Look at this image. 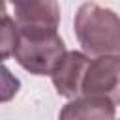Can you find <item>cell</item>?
<instances>
[{"label":"cell","instance_id":"6da1fadb","mask_svg":"<svg viewBox=\"0 0 120 120\" xmlns=\"http://www.w3.org/2000/svg\"><path fill=\"white\" fill-rule=\"evenodd\" d=\"M73 28L84 52L98 58L120 54V17L112 9L84 2L75 13Z\"/></svg>","mask_w":120,"mask_h":120},{"label":"cell","instance_id":"7a4b0ae2","mask_svg":"<svg viewBox=\"0 0 120 120\" xmlns=\"http://www.w3.org/2000/svg\"><path fill=\"white\" fill-rule=\"evenodd\" d=\"M64 39L56 30H19L17 64L34 75H51L66 54Z\"/></svg>","mask_w":120,"mask_h":120},{"label":"cell","instance_id":"3957f363","mask_svg":"<svg viewBox=\"0 0 120 120\" xmlns=\"http://www.w3.org/2000/svg\"><path fill=\"white\" fill-rule=\"evenodd\" d=\"M82 96L103 98L112 105H120V56L90 60L82 81Z\"/></svg>","mask_w":120,"mask_h":120},{"label":"cell","instance_id":"277c9868","mask_svg":"<svg viewBox=\"0 0 120 120\" xmlns=\"http://www.w3.org/2000/svg\"><path fill=\"white\" fill-rule=\"evenodd\" d=\"M90 66V58L79 51H68L64 58L58 62L54 71L51 73V81L56 92L68 99H75L82 96V81L86 69Z\"/></svg>","mask_w":120,"mask_h":120},{"label":"cell","instance_id":"5b68a950","mask_svg":"<svg viewBox=\"0 0 120 120\" xmlns=\"http://www.w3.org/2000/svg\"><path fill=\"white\" fill-rule=\"evenodd\" d=\"M13 15L19 30H58L60 6L54 0L13 2Z\"/></svg>","mask_w":120,"mask_h":120},{"label":"cell","instance_id":"8992f818","mask_svg":"<svg viewBox=\"0 0 120 120\" xmlns=\"http://www.w3.org/2000/svg\"><path fill=\"white\" fill-rule=\"evenodd\" d=\"M114 114L116 105H112L109 99L81 96L69 99L62 107L58 120H114Z\"/></svg>","mask_w":120,"mask_h":120},{"label":"cell","instance_id":"52a82bcc","mask_svg":"<svg viewBox=\"0 0 120 120\" xmlns=\"http://www.w3.org/2000/svg\"><path fill=\"white\" fill-rule=\"evenodd\" d=\"M19 41V28L15 24V19L9 15L0 17V64L2 60H8L9 56L15 54Z\"/></svg>","mask_w":120,"mask_h":120},{"label":"cell","instance_id":"ba28073f","mask_svg":"<svg viewBox=\"0 0 120 120\" xmlns=\"http://www.w3.org/2000/svg\"><path fill=\"white\" fill-rule=\"evenodd\" d=\"M21 90V81L4 66L0 64V103L11 101Z\"/></svg>","mask_w":120,"mask_h":120},{"label":"cell","instance_id":"9c48e42d","mask_svg":"<svg viewBox=\"0 0 120 120\" xmlns=\"http://www.w3.org/2000/svg\"><path fill=\"white\" fill-rule=\"evenodd\" d=\"M4 15H6V2L0 0V17H4Z\"/></svg>","mask_w":120,"mask_h":120}]
</instances>
